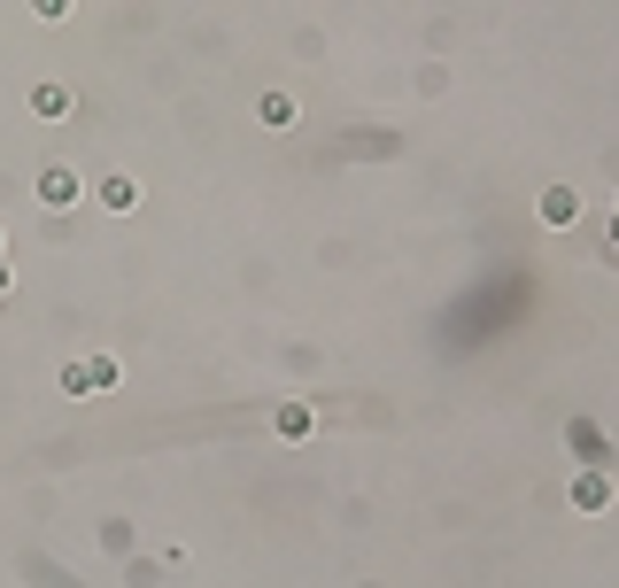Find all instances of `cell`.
<instances>
[{
  "mask_svg": "<svg viewBox=\"0 0 619 588\" xmlns=\"http://www.w3.org/2000/svg\"><path fill=\"white\" fill-rule=\"evenodd\" d=\"M31 117H70V86H31Z\"/></svg>",
  "mask_w": 619,
  "mask_h": 588,
  "instance_id": "5b68a950",
  "label": "cell"
},
{
  "mask_svg": "<svg viewBox=\"0 0 619 588\" xmlns=\"http://www.w3.org/2000/svg\"><path fill=\"white\" fill-rule=\"evenodd\" d=\"M62 387H70V395H93V387H117V364H109V356H86V364H70V372H62Z\"/></svg>",
  "mask_w": 619,
  "mask_h": 588,
  "instance_id": "6da1fadb",
  "label": "cell"
},
{
  "mask_svg": "<svg viewBox=\"0 0 619 588\" xmlns=\"http://www.w3.org/2000/svg\"><path fill=\"white\" fill-rule=\"evenodd\" d=\"M310 426H318V418H310V403H287V411H279V441H302Z\"/></svg>",
  "mask_w": 619,
  "mask_h": 588,
  "instance_id": "8992f818",
  "label": "cell"
},
{
  "mask_svg": "<svg viewBox=\"0 0 619 588\" xmlns=\"http://www.w3.org/2000/svg\"><path fill=\"white\" fill-rule=\"evenodd\" d=\"M39 202H47V209H70V202H78V171H70V163L47 171V178H39Z\"/></svg>",
  "mask_w": 619,
  "mask_h": 588,
  "instance_id": "7a4b0ae2",
  "label": "cell"
},
{
  "mask_svg": "<svg viewBox=\"0 0 619 588\" xmlns=\"http://www.w3.org/2000/svg\"><path fill=\"white\" fill-rule=\"evenodd\" d=\"M573 209H581V194L573 186H550L542 194V225H573Z\"/></svg>",
  "mask_w": 619,
  "mask_h": 588,
  "instance_id": "3957f363",
  "label": "cell"
},
{
  "mask_svg": "<svg viewBox=\"0 0 619 588\" xmlns=\"http://www.w3.org/2000/svg\"><path fill=\"white\" fill-rule=\"evenodd\" d=\"M573 503H581V511H604V503H612V480H604V472H581V480H573Z\"/></svg>",
  "mask_w": 619,
  "mask_h": 588,
  "instance_id": "277c9868",
  "label": "cell"
},
{
  "mask_svg": "<svg viewBox=\"0 0 619 588\" xmlns=\"http://www.w3.org/2000/svg\"><path fill=\"white\" fill-rule=\"evenodd\" d=\"M264 124H295V93H264Z\"/></svg>",
  "mask_w": 619,
  "mask_h": 588,
  "instance_id": "ba28073f",
  "label": "cell"
},
{
  "mask_svg": "<svg viewBox=\"0 0 619 588\" xmlns=\"http://www.w3.org/2000/svg\"><path fill=\"white\" fill-rule=\"evenodd\" d=\"M101 202H109V209H132V202H140V186H132V178H109V186H101Z\"/></svg>",
  "mask_w": 619,
  "mask_h": 588,
  "instance_id": "52a82bcc",
  "label": "cell"
}]
</instances>
